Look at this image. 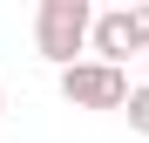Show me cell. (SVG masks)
I'll return each instance as SVG.
<instances>
[{
  "instance_id": "cell-1",
  "label": "cell",
  "mask_w": 149,
  "mask_h": 143,
  "mask_svg": "<svg viewBox=\"0 0 149 143\" xmlns=\"http://www.w3.org/2000/svg\"><path fill=\"white\" fill-rule=\"evenodd\" d=\"M88 20H95L88 0H41V14H34V48H41L54 68H74V55L88 48Z\"/></svg>"
},
{
  "instance_id": "cell-4",
  "label": "cell",
  "mask_w": 149,
  "mask_h": 143,
  "mask_svg": "<svg viewBox=\"0 0 149 143\" xmlns=\"http://www.w3.org/2000/svg\"><path fill=\"white\" fill-rule=\"evenodd\" d=\"M122 116H129V130L149 136V82H129V102H122Z\"/></svg>"
},
{
  "instance_id": "cell-3",
  "label": "cell",
  "mask_w": 149,
  "mask_h": 143,
  "mask_svg": "<svg viewBox=\"0 0 149 143\" xmlns=\"http://www.w3.org/2000/svg\"><path fill=\"white\" fill-rule=\"evenodd\" d=\"M88 48H95V61L102 68H122V55H136V34H129V14L109 7V14H95L88 20Z\"/></svg>"
},
{
  "instance_id": "cell-6",
  "label": "cell",
  "mask_w": 149,
  "mask_h": 143,
  "mask_svg": "<svg viewBox=\"0 0 149 143\" xmlns=\"http://www.w3.org/2000/svg\"><path fill=\"white\" fill-rule=\"evenodd\" d=\"M0 116H7V89H0Z\"/></svg>"
},
{
  "instance_id": "cell-2",
  "label": "cell",
  "mask_w": 149,
  "mask_h": 143,
  "mask_svg": "<svg viewBox=\"0 0 149 143\" xmlns=\"http://www.w3.org/2000/svg\"><path fill=\"white\" fill-rule=\"evenodd\" d=\"M61 95L74 109H122L129 102V75L102 68V61H74V68H61Z\"/></svg>"
},
{
  "instance_id": "cell-5",
  "label": "cell",
  "mask_w": 149,
  "mask_h": 143,
  "mask_svg": "<svg viewBox=\"0 0 149 143\" xmlns=\"http://www.w3.org/2000/svg\"><path fill=\"white\" fill-rule=\"evenodd\" d=\"M122 14H129V34H136V55H149V0H142V7H122Z\"/></svg>"
},
{
  "instance_id": "cell-7",
  "label": "cell",
  "mask_w": 149,
  "mask_h": 143,
  "mask_svg": "<svg viewBox=\"0 0 149 143\" xmlns=\"http://www.w3.org/2000/svg\"><path fill=\"white\" fill-rule=\"evenodd\" d=\"M142 68H149V55H142Z\"/></svg>"
}]
</instances>
